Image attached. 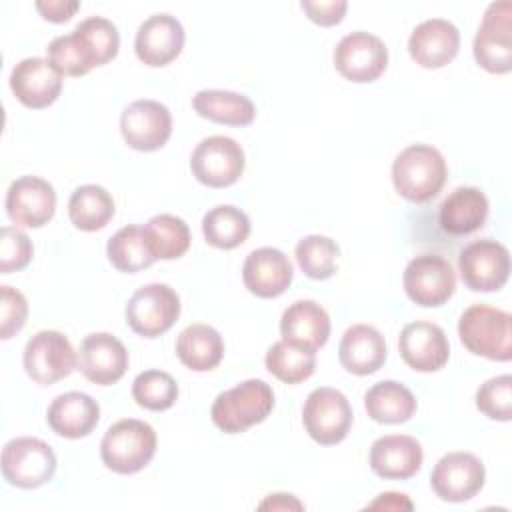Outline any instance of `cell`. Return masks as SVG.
Masks as SVG:
<instances>
[{
    "label": "cell",
    "mask_w": 512,
    "mask_h": 512,
    "mask_svg": "<svg viewBox=\"0 0 512 512\" xmlns=\"http://www.w3.org/2000/svg\"><path fill=\"white\" fill-rule=\"evenodd\" d=\"M446 176V160L430 144H410L392 162V184L408 202L424 204L438 196Z\"/></svg>",
    "instance_id": "1"
},
{
    "label": "cell",
    "mask_w": 512,
    "mask_h": 512,
    "mask_svg": "<svg viewBox=\"0 0 512 512\" xmlns=\"http://www.w3.org/2000/svg\"><path fill=\"white\" fill-rule=\"evenodd\" d=\"M274 408V392L260 378H250L220 392L210 408L212 422L226 434H240L264 422Z\"/></svg>",
    "instance_id": "2"
},
{
    "label": "cell",
    "mask_w": 512,
    "mask_h": 512,
    "mask_svg": "<svg viewBox=\"0 0 512 512\" xmlns=\"http://www.w3.org/2000/svg\"><path fill=\"white\" fill-rule=\"evenodd\" d=\"M458 336L464 348L496 362L512 358V316L506 310L472 304L458 320Z\"/></svg>",
    "instance_id": "3"
},
{
    "label": "cell",
    "mask_w": 512,
    "mask_h": 512,
    "mask_svg": "<svg viewBox=\"0 0 512 512\" xmlns=\"http://www.w3.org/2000/svg\"><path fill=\"white\" fill-rule=\"evenodd\" d=\"M156 444V432L148 422L124 418L106 430L100 442V458L116 474H136L150 464Z\"/></svg>",
    "instance_id": "4"
},
{
    "label": "cell",
    "mask_w": 512,
    "mask_h": 512,
    "mask_svg": "<svg viewBox=\"0 0 512 512\" xmlns=\"http://www.w3.org/2000/svg\"><path fill=\"white\" fill-rule=\"evenodd\" d=\"M56 454L48 442L34 436L12 438L2 448V476L10 486L32 490L52 480Z\"/></svg>",
    "instance_id": "5"
},
{
    "label": "cell",
    "mask_w": 512,
    "mask_h": 512,
    "mask_svg": "<svg viewBox=\"0 0 512 512\" xmlns=\"http://www.w3.org/2000/svg\"><path fill=\"white\" fill-rule=\"evenodd\" d=\"M124 316L126 324L138 336L158 338L178 320L180 298L168 284H144L130 296Z\"/></svg>",
    "instance_id": "6"
},
{
    "label": "cell",
    "mask_w": 512,
    "mask_h": 512,
    "mask_svg": "<svg viewBox=\"0 0 512 512\" xmlns=\"http://www.w3.org/2000/svg\"><path fill=\"white\" fill-rule=\"evenodd\" d=\"M302 424L314 442L334 446L342 442L352 428V406L336 388H314L304 402Z\"/></svg>",
    "instance_id": "7"
},
{
    "label": "cell",
    "mask_w": 512,
    "mask_h": 512,
    "mask_svg": "<svg viewBox=\"0 0 512 512\" xmlns=\"http://www.w3.org/2000/svg\"><path fill=\"white\" fill-rule=\"evenodd\" d=\"M472 52L476 62L490 74L512 70V4L510 0L492 2L474 36Z\"/></svg>",
    "instance_id": "8"
},
{
    "label": "cell",
    "mask_w": 512,
    "mask_h": 512,
    "mask_svg": "<svg viewBox=\"0 0 512 512\" xmlns=\"http://www.w3.org/2000/svg\"><path fill=\"white\" fill-rule=\"evenodd\" d=\"M246 166L242 146L230 136H208L196 144L190 156L194 178L210 188H226L238 182Z\"/></svg>",
    "instance_id": "9"
},
{
    "label": "cell",
    "mask_w": 512,
    "mask_h": 512,
    "mask_svg": "<svg viewBox=\"0 0 512 512\" xmlns=\"http://www.w3.org/2000/svg\"><path fill=\"white\" fill-rule=\"evenodd\" d=\"M458 272L472 292L500 290L510 276V252L492 238L472 240L458 254Z\"/></svg>",
    "instance_id": "10"
},
{
    "label": "cell",
    "mask_w": 512,
    "mask_h": 512,
    "mask_svg": "<svg viewBox=\"0 0 512 512\" xmlns=\"http://www.w3.org/2000/svg\"><path fill=\"white\" fill-rule=\"evenodd\" d=\"M402 286L414 304L436 308L452 298L456 290V274L446 258L438 254H418L406 264Z\"/></svg>",
    "instance_id": "11"
},
{
    "label": "cell",
    "mask_w": 512,
    "mask_h": 512,
    "mask_svg": "<svg viewBox=\"0 0 512 512\" xmlns=\"http://www.w3.org/2000/svg\"><path fill=\"white\" fill-rule=\"evenodd\" d=\"M26 374L40 386H50L78 366V352L58 330H40L24 346L22 354Z\"/></svg>",
    "instance_id": "12"
},
{
    "label": "cell",
    "mask_w": 512,
    "mask_h": 512,
    "mask_svg": "<svg viewBox=\"0 0 512 512\" xmlns=\"http://www.w3.org/2000/svg\"><path fill=\"white\" fill-rule=\"evenodd\" d=\"M334 68L356 84L378 80L388 66V48L376 34L356 30L346 34L334 48Z\"/></svg>",
    "instance_id": "13"
},
{
    "label": "cell",
    "mask_w": 512,
    "mask_h": 512,
    "mask_svg": "<svg viewBox=\"0 0 512 512\" xmlns=\"http://www.w3.org/2000/svg\"><path fill=\"white\" fill-rule=\"evenodd\" d=\"M484 480L486 468L472 452L444 454L430 474V486L444 502L472 500L482 490Z\"/></svg>",
    "instance_id": "14"
},
{
    "label": "cell",
    "mask_w": 512,
    "mask_h": 512,
    "mask_svg": "<svg viewBox=\"0 0 512 512\" xmlns=\"http://www.w3.org/2000/svg\"><path fill=\"white\" fill-rule=\"evenodd\" d=\"M124 142L138 152L160 150L172 134V114L156 100H134L120 116Z\"/></svg>",
    "instance_id": "15"
},
{
    "label": "cell",
    "mask_w": 512,
    "mask_h": 512,
    "mask_svg": "<svg viewBox=\"0 0 512 512\" xmlns=\"http://www.w3.org/2000/svg\"><path fill=\"white\" fill-rule=\"evenodd\" d=\"M56 212L54 186L40 176H20L6 190V214L16 226L42 228Z\"/></svg>",
    "instance_id": "16"
},
{
    "label": "cell",
    "mask_w": 512,
    "mask_h": 512,
    "mask_svg": "<svg viewBox=\"0 0 512 512\" xmlns=\"http://www.w3.org/2000/svg\"><path fill=\"white\" fill-rule=\"evenodd\" d=\"M184 40L186 34L180 20L172 14L160 12L148 16L138 26L134 38V52L142 64L162 68L180 56Z\"/></svg>",
    "instance_id": "17"
},
{
    "label": "cell",
    "mask_w": 512,
    "mask_h": 512,
    "mask_svg": "<svg viewBox=\"0 0 512 512\" xmlns=\"http://www.w3.org/2000/svg\"><path fill=\"white\" fill-rule=\"evenodd\" d=\"M78 370L98 386L118 382L128 370V350L110 332L88 334L78 348Z\"/></svg>",
    "instance_id": "18"
},
{
    "label": "cell",
    "mask_w": 512,
    "mask_h": 512,
    "mask_svg": "<svg viewBox=\"0 0 512 512\" xmlns=\"http://www.w3.org/2000/svg\"><path fill=\"white\" fill-rule=\"evenodd\" d=\"M10 90L20 104L40 110L58 100L62 92V74L48 62V58L30 56L12 68Z\"/></svg>",
    "instance_id": "19"
},
{
    "label": "cell",
    "mask_w": 512,
    "mask_h": 512,
    "mask_svg": "<svg viewBox=\"0 0 512 512\" xmlns=\"http://www.w3.org/2000/svg\"><path fill=\"white\" fill-rule=\"evenodd\" d=\"M398 350L402 360L416 372H436L444 368L450 358L446 332L438 324L426 320H416L402 328Z\"/></svg>",
    "instance_id": "20"
},
{
    "label": "cell",
    "mask_w": 512,
    "mask_h": 512,
    "mask_svg": "<svg viewBox=\"0 0 512 512\" xmlns=\"http://www.w3.org/2000/svg\"><path fill=\"white\" fill-rule=\"evenodd\" d=\"M460 50V32L458 28L444 18H428L420 22L410 38L408 52L410 58L422 68H444L450 64Z\"/></svg>",
    "instance_id": "21"
},
{
    "label": "cell",
    "mask_w": 512,
    "mask_h": 512,
    "mask_svg": "<svg viewBox=\"0 0 512 512\" xmlns=\"http://www.w3.org/2000/svg\"><path fill=\"white\" fill-rule=\"evenodd\" d=\"M294 278L290 258L272 246L252 250L242 266V282L258 298H276L286 292Z\"/></svg>",
    "instance_id": "22"
},
{
    "label": "cell",
    "mask_w": 512,
    "mask_h": 512,
    "mask_svg": "<svg viewBox=\"0 0 512 512\" xmlns=\"http://www.w3.org/2000/svg\"><path fill=\"white\" fill-rule=\"evenodd\" d=\"M424 460L422 444L408 434H386L370 446V468L384 480L412 478Z\"/></svg>",
    "instance_id": "23"
},
{
    "label": "cell",
    "mask_w": 512,
    "mask_h": 512,
    "mask_svg": "<svg viewBox=\"0 0 512 512\" xmlns=\"http://www.w3.org/2000/svg\"><path fill=\"white\" fill-rule=\"evenodd\" d=\"M386 340L382 332L370 324H352L342 334L338 360L342 368L356 376L378 372L386 362Z\"/></svg>",
    "instance_id": "24"
},
{
    "label": "cell",
    "mask_w": 512,
    "mask_h": 512,
    "mask_svg": "<svg viewBox=\"0 0 512 512\" xmlns=\"http://www.w3.org/2000/svg\"><path fill=\"white\" fill-rule=\"evenodd\" d=\"M100 420L98 402L86 392L58 394L46 412V422L54 434L70 440L88 436Z\"/></svg>",
    "instance_id": "25"
},
{
    "label": "cell",
    "mask_w": 512,
    "mask_h": 512,
    "mask_svg": "<svg viewBox=\"0 0 512 512\" xmlns=\"http://www.w3.org/2000/svg\"><path fill=\"white\" fill-rule=\"evenodd\" d=\"M488 198L476 186L454 188L438 208L440 228L452 236H466L480 230L488 218Z\"/></svg>",
    "instance_id": "26"
},
{
    "label": "cell",
    "mask_w": 512,
    "mask_h": 512,
    "mask_svg": "<svg viewBox=\"0 0 512 512\" xmlns=\"http://www.w3.org/2000/svg\"><path fill=\"white\" fill-rule=\"evenodd\" d=\"M280 334L282 340L316 352L328 342L330 316L314 300H296L282 312Z\"/></svg>",
    "instance_id": "27"
},
{
    "label": "cell",
    "mask_w": 512,
    "mask_h": 512,
    "mask_svg": "<svg viewBox=\"0 0 512 512\" xmlns=\"http://www.w3.org/2000/svg\"><path fill=\"white\" fill-rule=\"evenodd\" d=\"M176 356L186 368L194 372H208L222 362L224 340L216 328L196 322L178 334Z\"/></svg>",
    "instance_id": "28"
},
{
    "label": "cell",
    "mask_w": 512,
    "mask_h": 512,
    "mask_svg": "<svg viewBox=\"0 0 512 512\" xmlns=\"http://www.w3.org/2000/svg\"><path fill=\"white\" fill-rule=\"evenodd\" d=\"M416 398L408 386L396 380H382L364 394V408L374 422L402 424L416 412Z\"/></svg>",
    "instance_id": "29"
},
{
    "label": "cell",
    "mask_w": 512,
    "mask_h": 512,
    "mask_svg": "<svg viewBox=\"0 0 512 512\" xmlns=\"http://www.w3.org/2000/svg\"><path fill=\"white\" fill-rule=\"evenodd\" d=\"M192 106L198 116L228 126H248L256 116L254 102L232 90H200L192 98Z\"/></svg>",
    "instance_id": "30"
},
{
    "label": "cell",
    "mask_w": 512,
    "mask_h": 512,
    "mask_svg": "<svg viewBox=\"0 0 512 512\" xmlns=\"http://www.w3.org/2000/svg\"><path fill=\"white\" fill-rule=\"evenodd\" d=\"M114 216L112 194L98 184L78 186L68 200V218L82 232L102 230Z\"/></svg>",
    "instance_id": "31"
},
{
    "label": "cell",
    "mask_w": 512,
    "mask_h": 512,
    "mask_svg": "<svg viewBox=\"0 0 512 512\" xmlns=\"http://www.w3.org/2000/svg\"><path fill=\"white\" fill-rule=\"evenodd\" d=\"M144 242L156 260H176L190 248V228L174 214H156L142 226Z\"/></svg>",
    "instance_id": "32"
},
{
    "label": "cell",
    "mask_w": 512,
    "mask_h": 512,
    "mask_svg": "<svg viewBox=\"0 0 512 512\" xmlns=\"http://www.w3.org/2000/svg\"><path fill=\"white\" fill-rule=\"evenodd\" d=\"M90 68L104 66L116 58L120 48L118 28L104 16H88L72 30Z\"/></svg>",
    "instance_id": "33"
},
{
    "label": "cell",
    "mask_w": 512,
    "mask_h": 512,
    "mask_svg": "<svg viewBox=\"0 0 512 512\" xmlns=\"http://www.w3.org/2000/svg\"><path fill=\"white\" fill-rule=\"evenodd\" d=\"M202 234L210 246L232 250L250 236V218L232 204H218L204 214Z\"/></svg>",
    "instance_id": "34"
},
{
    "label": "cell",
    "mask_w": 512,
    "mask_h": 512,
    "mask_svg": "<svg viewBox=\"0 0 512 512\" xmlns=\"http://www.w3.org/2000/svg\"><path fill=\"white\" fill-rule=\"evenodd\" d=\"M264 364L266 370L280 382L298 384L314 374L316 352L286 340H278L268 348Z\"/></svg>",
    "instance_id": "35"
},
{
    "label": "cell",
    "mask_w": 512,
    "mask_h": 512,
    "mask_svg": "<svg viewBox=\"0 0 512 512\" xmlns=\"http://www.w3.org/2000/svg\"><path fill=\"white\" fill-rule=\"evenodd\" d=\"M106 254L110 264L126 274H136L156 262L144 242L142 228L136 224H128L120 228L114 236H110L106 244Z\"/></svg>",
    "instance_id": "36"
},
{
    "label": "cell",
    "mask_w": 512,
    "mask_h": 512,
    "mask_svg": "<svg viewBox=\"0 0 512 512\" xmlns=\"http://www.w3.org/2000/svg\"><path fill=\"white\" fill-rule=\"evenodd\" d=\"M300 270L312 280H326L334 276L338 266L340 248L338 244L322 234L304 236L294 250Z\"/></svg>",
    "instance_id": "37"
},
{
    "label": "cell",
    "mask_w": 512,
    "mask_h": 512,
    "mask_svg": "<svg viewBox=\"0 0 512 512\" xmlns=\"http://www.w3.org/2000/svg\"><path fill=\"white\" fill-rule=\"evenodd\" d=\"M132 398L140 408L162 412L174 406L178 398V384L164 370H144L132 382Z\"/></svg>",
    "instance_id": "38"
},
{
    "label": "cell",
    "mask_w": 512,
    "mask_h": 512,
    "mask_svg": "<svg viewBox=\"0 0 512 512\" xmlns=\"http://www.w3.org/2000/svg\"><path fill=\"white\" fill-rule=\"evenodd\" d=\"M476 408L490 420H512V376L500 374L488 378L476 390Z\"/></svg>",
    "instance_id": "39"
},
{
    "label": "cell",
    "mask_w": 512,
    "mask_h": 512,
    "mask_svg": "<svg viewBox=\"0 0 512 512\" xmlns=\"http://www.w3.org/2000/svg\"><path fill=\"white\" fill-rule=\"evenodd\" d=\"M46 58L62 76H84L92 70L72 32L56 36L46 48Z\"/></svg>",
    "instance_id": "40"
},
{
    "label": "cell",
    "mask_w": 512,
    "mask_h": 512,
    "mask_svg": "<svg viewBox=\"0 0 512 512\" xmlns=\"http://www.w3.org/2000/svg\"><path fill=\"white\" fill-rule=\"evenodd\" d=\"M34 246L18 226H4L0 238V272L12 274L26 268L32 260Z\"/></svg>",
    "instance_id": "41"
},
{
    "label": "cell",
    "mask_w": 512,
    "mask_h": 512,
    "mask_svg": "<svg viewBox=\"0 0 512 512\" xmlns=\"http://www.w3.org/2000/svg\"><path fill=\"white\" fill-rule=\"evenodd\" d=\"M0 302V338L8 340L24 328L28 318V302L20 290L6 284L0 286Z\"/></svg>",
    "instance_id": "42"
},
{
    "label": "cell",
    "mask_w": 512,
    "mask_h": 512,
    "mask_svg": "<svg viewBox=\"0 0 512 512\" xmlns=\"http://www.w3.org/2000/svg\"><path fill=\"white\" fill-rule=\"evenodd\" d=\"M300 6L306 12V16L320 26L340 24L348 10L346 0H302Z\"/></svg>",
    "instance_id": "43"
},
{
    "label": "cell",
    "mask_w": 512,
    "mask_h": 512,
    "mask_svg": "<svg viewBox=\"0 0 512 512\" xmlns=\"http://www.w3.org/2000/svg\"><path fill=\"white\" fill-rule=\"evenodd\" d=\"M78 8H80V2L76 0H38L36 2V10L42 14V18L54 24L68 22Z\"/></svg>",
    "instance_id": "44"
},
{
    "label": "cell",
    "mask_w": 512,
    "mask_h": 512,
    "mask_svg": "<svg viewBox=\"0 0 512 512\" xmlns=\"http://www.w3.org/2000/svg\"><path fill=\"white\" fill-rule=\"evenodd\" d=\"M368 508L370 510H376V508H384V510H412V502L408 500L406 494L384 492L374 502H370Z\"/></svg>",
    "instance_id": "45"
},
{
    "label": "cell",
    "mask_w": 512,
    "mask_h": 512,
    "mask_svg": "<svg viewBox=\"0 0 512 512\" xmlns=\"http://www.w3.org/2000/svg\"><path fill=\"white\" fill-rule=\"evenodd\" d=\"M260 510H302L304 504L292 494H270L260 506Z\"/></svg>",
    "instance_id": "46"
}]
</instances>
